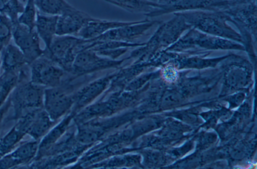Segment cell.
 <instances>
[{"label":"cell","instance_id":"6","mask_svg":"<svg viewBox=\"0 0 257 169\" xmlns=\"http://www.w3.org/2000/svg\"><path fill=\"white\" fill-rule=\"evenodd\" d=\"M157 21L148 19L136 21L134 23L112 29L92 39V41H116L133 42L153 27Z\"/></svg>","mask_w":257,"mask_h":169},{"label":"cell","instance_id":"19","mask_svg":"<svg viewBox=\"0 0 257 169\" xmlns=\"http://www.w3.org/2000/svg\"><path fill=\"white\" fill-rule=\"evenodd\" d=\"M13 25L10 18L0 14V53L12 38Z\"/></svg>","mask_w":257,"mask_h":169},{"label":"cell","instance_id":"4","mask_svg":"<svg viewBox=\"0 0 257 169\" xmlns=\"http://www.w3.org/2000/svg\"><path fill=\"white\" fill-rule=\"evenodd\" d=\"M12 39L28 63H31L44 53V50L41 48L40 39L35 29H31L17 23L13 25Z\"/></svg>","mask_w":257,"mask_h":169},{"label":"cell","instance_id":"17","mask_svg":"<svg viewBox=\"0 0 257 169\" xmlns=\"http://www.w3.org/2000/svg\"><path fill=\"white\" fill-rule=\"evenodd\" d=\"M37 13L35 0H26L24 9L18 17L17 23L34 29Z\"/></svg>","mask_w":257,"mask_h":169},{"label":"cell","instance_id":"3","mask_svg":"<svg viewBox=\"0 0 257 169\" xmlns=\"http://www.w3.org/2000/svg\"><path fill=\"white\" fill-rule=\"evenodd\" d=\"M31 64V82L47 88L60 85L63 69L44 53Z\"/></svg>","mask_w":257,"mask_h":169},{"label":"cell","instance_id":"16","mask_svg":"<svg viewBox=\"0 0 257 169\" xmlns=\"http://www.w3.org/2000/svg\"><path fill=\"white\" fill-rule=\"evenodd\" d=\"M38 11L43 14L59 16L73 6L66 0H35Z\"/></svg>","mask_w":257,"mask_h":169},{"label":"cell","instance_id":"5","mask_svg":"<svg viewBox=\"0 0 257 169\" xmlns=\"http://www.w3.org/2000/svg\"><path fill=\"white\" fill-rule=\"evenodd\" d=\"M121 61H116L98 54L90 49L79 51L74 60L71 70L79 74L116 66Z\"/></svg>","mask_w":257,"mask_h":169},{"label":"cell","instance_id":"10","mask_svg":"<svg viewBox=\"0 0 257 169\" xmlns=\"http://www.w3.org/2000/svg\"><path fill=\"white\" fill-rule=\"evenodd\" d=\"M135 22L112 21L93 17L75 36L84 40L92 39L109 30L132 24Z\"/></svg>","mask_w":257,"mask_h":169},{"label":"cell","instance_id":"18","mask_svg":"<svg viewBox=\"0 0 257 169\" xmlns=\"http://www.w3.org/2000/svg\"><path fill=\"white\" fill-rule=\"evenodd\" d=\"M24 7L20 0H0V14L7 16L14 24L17 23Z\"/></svg>","mask_w":257,"mask_h":169},{"label":"cell","instance_id":"1","mask_svg":"<svg viewBox=\"0 0 257 169\" xmlns=\"http://www.w3.org/2000/svg\"><path fill=\"white\" fill-rule=\"evenodd\" d=\"M194 10L178 13L186 22L209 34L236 41L240 36L226 24V17L218 11Z\"/></svg>","mask_w":257,"mask_h":169},{"label":"cell","instance_id":"23","mask_svg":"<svg viewBox=\"0 0 257 169\" xmlns=\"http://www.w3.org/2000/svg\"><path fill=\"white\" fill-rule=\"evenodd\" d=\"M149 2H154V3H157V0H145Z\"/></svg>","mask_w":257,"mask_h":169},{"label":"cell","instance_id":"15","mask_svg":"<svg viewBox=\"0 0 257 169\" xmlns=\"http://www.w3.org/2000/svg\"><path fill=\"white\" fill-rule=\"evenodd\" d=\"M107 3L132 13H142L146 16L159 9L161 5L145 0H104Z\"/></svg>","mask_w":257,"mask_h":169},{"label":"cell","instance_id":"8","mask_svg":"<svg viewBox=\"0 0 257 169\" xmlns=\"http://www.w3.org/2000/svg\"><path fill=\"white\" fill-rule=\"evenodd\" d=\"M43 99L45 111L52 120L61 117L72 104L71 97L59 86L44 89Z\"/></svg>","mask_w":257,"mask_h":169},{"label":"cell","instance_id":"14","mask_svg":"<svg viewBox=\"0 0 257 169\" xmlns=\"http://www.w3.org/2000/svg\"><path fill=\"white\" fill-rule=\"evenodd\" d=\"M1 53L2 67L6 72H13L27 63L24 55L14 43L10 42Z\"/></svg>","mask_w":257,"mask_h":169},{"label":"cell","instance_id":"21","mask_svg":"<svg viewBox=\"0 0 257 169\" xmlns=\"http://www.w3.org/2000/svg\"><path fill=\"white\" fill-rule=\"evenodd\" d=\"M163 73L164 78L170 82L175 81L177 76V72L173 67L168 66L166 67Z\"/></svg>","mask_w":257,"mask_h":169},{"label":"cell","instance_id":"22","mask_svg":"<svg viewBox=\"0 0 257 169\" xmlns=\"http://www.w3.org/2000/svg\"><path fill=\"white\" fill-rule=\"evenodd\" d=\"M173 0H157V3L161 5H165L169 4Z\"/></svg>","mask_w":257,"mask_h":169},{"label":"cell","instance_id":"7","mask_svg":"<svg viewBox=\"0 0 257 169\" xmlns=\"http://www.w3.org/2000/svg\"><path fill=\"white\" fill-rule=\"evenodd\" d=\"M92 18L88 14L73 7L58 16L56 35L76 36Z\"/></svg>","mask_w":257,"mask_h":169},{"label":"cell","instance_id":"20","mask_svg":"<svg viewBox=\"0 0 257 169\" xmlns=\"http://www.w3.org/2000/svg\"><path fill=\"white\" fill-rule=\"evenodd\" d=\"M25 133L17 127L0 140L1 156L8 152L21 139Z\"/></svg>","mask_w":257,"mask_h":169},{"label":"cell","instance_id":"11","mask_svg":"<svg viewBox=\"0 0 257 169\" xmlns=\"http://www.w3.org/2000/svg\"><path fill=\"white\" fill-rule=\"evenodd\" d=\"M51 119L46 111H36L28 115L17 127L24 132L38 138L49 128Z\"/></svg>","mask_w":257,"mask_h":169},{"label":"cell","instance_id":"2","mask_svg":"<svg viewBox=\"0 0 257 169\" xmlns=\"http://www.w3.org/2000/svg\"><path fill=\"white\" fill-rule=\"evenodd\" d=\"M83 39L73 35H56L44 54L62 68L71 70L77 54L76 49Z\"/></svg>","mask_w":257,"mask_h":169},{"label":"cell","instance_id":"13","mask_svg":"<svg viewBox=\"0 0 257 169\" xmlns=\"http://www.w3.org/2000/svg\"><path fill=\"white\" fill-rule=\"evenodd\" d=\"M37 149L36 142L24 144L0 160V168H9L27 162L34 156Z\"/></svg>","mask_w":257,"mask_h":169},{"label":"cell","instance_id":"9","mask_svg":"<svg viewBox=\"0 0 257 169\" xmlns=\"http://www.w3.org/2000/svg\"><path fill=\"white\" fill-rule=\"evenodd\" d=\"M44 87L32 82L20 86L15 91L13 99L19 108L39 107L44 99Z\"/></svg>","mask_w":257,"mask_h":169},{"label":"cell","instance_id":"12","mask_svg":"<svg viewBox=\"0 0 257 169\" xmlns=\"http://www.w3.org/2000/svg\"><path fill=\"white\" fill-rule=\"evenodd\" d=\"M58 16L44 14L38 11L35 29L40 40L44 42L46 50L49 49L56 35Z\"/></svg>","mask_w":257,"mask_h":169}]
</instances>
